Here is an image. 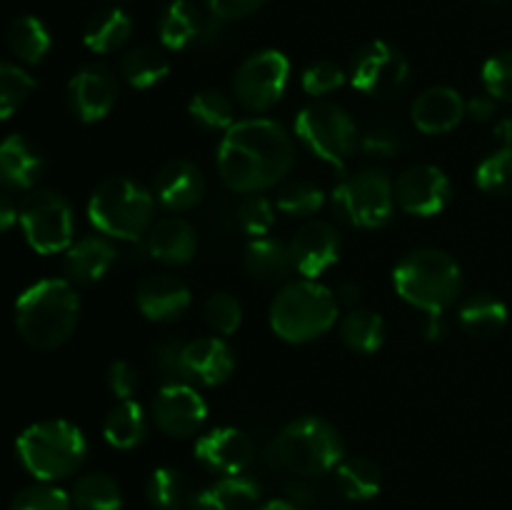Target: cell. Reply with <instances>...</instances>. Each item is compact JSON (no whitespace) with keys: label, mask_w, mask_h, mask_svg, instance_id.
<instances>
[{"label":"cell","mask_w":512,"mask_h":510,"mask_svg":"<svg viewBox=\"0 0 512 510\" xmlns=\"http://www.w3.org/2000/svg\"><path fill=\"white\" fill-rule=\"evenodd\" d=\"M8 48L23 63H40L50 50V33L43 20H38L35 15H23V18L13 20L8 30Z\"/></svg>","instance_id":"cell-35"},{"label":"cell","mask_w":512,"mask_h":510,"mask_svg":"<svg viewBox=\"0 0 512 510\" xmlns=\"http://www.w3.org/2000/svg\"><path fill=\"white\" fill-rule=\"evenodd\" d=\"M475 183L483 193L495 195V198L512 195V145H503L478 165Z\"/></svg>","instance_id":"cell-39"},{"label":"cell","mask_w":512,"mask_h":510,"mask_svg":"<svg viewBox=\"0 0 512 510\" xmlns=\"http://www.w3.org/2000/svg\"><path fill=\"white\" fill-rule=\"evenodd\" d=\"M20 225L35 253H60L73 245V208L55 190L30 193L20 205Z\"/></svg>","instance_id":"cell-10"},{"label":"cell","mask_w":512,"mask_h":510,"mask_svg":"<svg viewBox=\"0 0 512 510\" xmlns=\"http://www.w3.org/2000/svg\"><path fill=\"white\" fill-rule=\"evenodd\" d=\"M43 173V158L23 135H8L0 143V185L10 190L33 188Z\"/></svg>","instance_id":"cell-24"},{"label":"cell","mask_w":512,"mask_h":510,"mask_svg":"<svg viewBox=\"0 0 512 510\" xmlns=\"http://www.w3.org/2000/svg\"><path fill=\"white\" fill-rule=\"evenodd\" d=\"M343 83H345L343 68L335 63H330V60L313 63L303 73V90L308 95H313V98H323V95L338 90Z\"/></svg>","instance_id":"cell-46"},{"label":"cell","mask_w":512,"mask_h":510,"mask_svg":"<svg viewBox=\"0 0 512 510\" xmlns=\"http://www.w3.org/2000/svg\"><path fill=\"white\" fill-rule=\"evenodd\" d=\"M360 293H363V290H360L358 283H340L338 290H335V298H338L340 305H350V308H353L360 300Z\"/></svg>","instance_id":"cell-52"},{"label":"cell","mask_w":512,"mask_h":510,"mask_svg":"<svg viewBox=\"0 0 512 510\" xmlns=\"http://www.w3.org/2000/svg\"><path fill=\"white\" fill-rule=\"evenodd\" d=\"M103 435L113 448L130 450L143 443L145 438V410L135 400H120L110 413L105 415Z\"/></svg>","instance_id":"cell-33"},{"label":"cell","mask_w":512,"mask_h":510,"mask_svg":"<svg viewBox=\"0 0 512 510\" xmlns=\"http://www.w3.org/2000/svg\"><path fill=\"white\" fill-rule=\"evenodd\" d=\"M458 320L473 338H495L508 323V305L490 293H475L460 305Z\"/></svg>","instance_id":"cell-28"},{"label":"cell","mask_w":512,"mask_h":510,"mask_svg":"<svg viewBox=\"0 0 512 510\" xmlns=\"http://www.w3.org/2000/svg\"><path fill=\"white\" fill-rule=\"evenodd\" d=\"M255 445L248 433L238 428H213L195 443V458L218 475H240L253 463Z\"/></svg>","instance_id":"cell-17"},{"label":"cell","mask_w":512,"mask_h":510,"mask_svg":"<svg viewBox=\"0 0 512 510\" xmlns=\"http://www.w3.org/2000/svg\"><path fill=\"white\" fill-rule=\"evenodd\" d=\"M133 35V18L123 8H105L98 10L88 20L83 33V43L93 53H115L123 48Z\"/></svg>","instance_id":"cell-29"},{"label":"cell","mask_w":512,"mask_h":510,"mask_svg":"<svg viewBox=\"0 0 512 510\" xmlns=\"http://www.w3.org/2000/svg\"><path fill=\"white\" fill-rule=\"evenodd\" d=\"M243 265L248 270L250 278L260 280V283H283L293 270V255H290V245L275 238H253L245 248Z\"/></svg>","instance_id":"cell-26"},{"label":"cell","mask_w":512,"mask_h":510,"mask_svg":"<svg viewBox=\"0 0 512 510\" xmlns=\"http://www.w3.org/2000/svg\"><path fill=\"white\" fill-rule=\"evenodd\" d=\"M153 195L170 213H188L205 195L203 170L185 158L168 160L155 175Z\"/></svg>","instance_id":"cell-19"},{"label":"cell","mask_w":512,"mask_h":510,"mask_svg":"<svg viewBox=\"0 0 512 510\" xmlns=\"http://www.w3.org/2000/svg\"><path fill=\"white\" fill-rule=\"evenodd\" d=\"M293 268L303 278L315 280L340 258V235L328 220H305L290 240Z\"/></svg>","instance_id":"cell-16"},{"label":"cell","mask_w":512,"mask_h":510,"mask_svg":"<svg viewBox=\"0 0 512 510\" xmlns=\"http://www.w3.org/2000/svg\"><path fill=\"white\" fill-rule=\"evenodd\" d=\"M275 223V210L268 198L263 195H248L243 203L238 205V225L243 233L253 235V238H263Z\"/></svg>","instance_id":"cell-43"},{"label":"cell","mask_w":512,"mask_h":510,"mask_svg":"<svg viewBox=\"0 0 512 510\" xmlns=\"http://www.w3.org/2000/svg\"><path fill=\"white\" fill-rule=\"evenodd\" d=\"M215 163L220 180L230 190L255 195L288 178L295 163V143L275 120H238L225 130Z\"/></svg>","instance_id":"cell-1"},{"label":"cell","mask_w":512,"mask_h":510,"mask_svg":"<svg viewBox=\"0 0 512 510\" xmlns=\"http://www.w3.org/2000/svg\"><path fill=\"white\" fill-rule=\"evenodd\" d=\"M483 85L490 98L512 103V50L493 55L483 65Z\"/></svg>","instance_id":"cell-44"},{"label":"cell","mask_w":512,"mask_h":510,"mask_svg":"<svg viewBox=\"0 0 512 510\" xmlns=\"http://www.w3.org/2000/svg\"><path fill=\"white\" fill-rule=\"evenodd\" d=\"M335 483L345 498L370 500L380 493L383 473H380V465L375 460L355 455V458L340 460L338 468H335Z\"/></svg>","instance_id":"cell-34"},{"label":"cell","mask_w":512,"mask_h":510,"mask_svg":"<svg viewBox=\"0 0 512 510\" xmlns=\"http://www.w3.org/2000/svg\"><path fill=\"white\" fill-rule=\"evenodd\" d=\"M115 253L113 243L108 238H100V235H85L80 238L78 243L70 245L65 250V260H63V268L65 275H68L73 283H98L100 278L108 275V270L113 268Z\"/></svg>","instance_id":"cell-23"},{"label":"cell","mask_w":512,"mask_h":510,"mask_svg":"<svg viewBox=\"0 0 512 510\" xmlns=\"http://www.w3.org/2000/svg\"><path fill=\"white\" fill-rule=\"evenodd\" d=\"M190 288L180 278L168 273L148 275L138 283L135 305L153 323H175L190 308Z\"/></svg>","instance_id":"cell-18"},{"label":"cell","mask_w":512,"mask_h":510,"mask_svg":"<svg viewBox=\"0 0 512 510\" xmlns=\"http://www.w3.org/2000/svg\"><path fill=\"white\" fill-rule=\"evenodd\" d=\"M265 0H205L213 18L218 20H240L253 15L255 10L263 8Z\"/></svg>","instance_id":"cell-49"},{"label":"cell","mask_w":512,"mask_h":510,"mask_svg":"<svg viewBox=\"0 0 512 510\" xmlns=\"http://www.w3.org/2000/svg\"><path fill=\"white\" fill-rule=\"evenodd\" d=\"M208 405L203 395L185 380L165 383L153 400V423L168 438H190L203 428Z\"/></svg>","instance_id":"cell-14"},{"label":"cell","mask_w":512,"mask_h":510,"mask_svg":"<svg viewBox=\"0 0 512 510\" xmlns=\"http://www.w3.org/2000/svg\"><path fill=\"white\" fill-rule=\"evenodd\" d=\"M145 495L155 510H185L193 508L195 500V490L188 475L170 465L155 468L150 473L148 483H145Z\"/></svg>","instance_id":"cell-30"},{"label":"cell","mask_w":512,"mask_h":510,"mask_svg":"<svg viewBox=\"0 0 512 510\" xmlns=\"http://www.w3.org/2000/svg\"><path fill=\"white\" fill-rule=\"evenodd\" d=\"M80 298L68 280H40L15 303V328L38 350L60 348L78 328Z\"/></svg>","instance_id":"cell-2"},{"label":"cell","mask_w":512,"mask_h":510,"mask_svg":"<svg viewBox=\"0 0 512 510\" xmlns=\"http://www.w3.org/2000/svg\"><path fill=\"white\" fill-rule=\"evenodd\" d=\"M338 298L315 280H295L270 303V328L285 343H310L338 323Z\"/></svg>","instance_id":"cell-4"},{"label":"cell","mask_w":512,"mask_h":510,"mask_svg":"<svg viewBox=\"0 0 512 510\" xmlns=\"http://www.w3.org/2000/svg\"><path fill=\"white\" fill-rule=\"evenodd\" d=\"M360 145L373 158H393L403 148V133L393 123H373L360 138Z\"/></svg>","instance_id":"cell-45"},{"label":"cell","mask_w":512,"mask_h":510,"mask_svg":"<svg viewBox=\"0 0 512 510\" xmlns=\"http://www.w3.org/2000/svg\"><path fill=\"white\" fill-rule=\"evenodd\" d=\"M170 73V60L163 50L153 48V45H138V48L128 50L120 60V75L130 88H153L165 75Z\"/></svg>","instance_id":"cell-31"},{"label":"cell","mask_w":512,"mask_h":510,"mask_svg":"<svg viewBox=\"0 0 512 510\" xmlns=\"http://www.w3.org/2000/svg\"><path fill=\"white\" fill-rule=\"evenodd\" d=\"M295 135L300 143L333 168H343L358 148V128L345 108L335 103L308 105L295 118Z\"/></svg>","instance_id":"cell-8"},{"label":"cell","mask_w":512,"mask_h":510,"mask_svg":"<svg viewBox=\"0 0 512 510\" xmlns=\"http://www.w3.org/2000/svg\"><path fill=\"white\" fill-rule=\"evenodd\" d=\"M88 443L78 425L68 420H43L25 428L18 438V458L33 478L43 483L63 480L83 465Z\"/></svg>","instance_id":"cell-6"},{"label":"cell","mask_w":512,"mask_h":510,"mask_svg":"<svg viewBox=\"0 0 512 510\" xmlns=\"http://www.w3.org/2000/svg\"><path fill=\"white\" fill-rule=\"evenodd\" d=\"M400 298L428 315H443L458 300L463 270L458 260L438 248L410 250L393 270Z\"/></svg>","instance_id":"cell-3"},{"label":"cell","mask_w":512,"mask_h":510,"mask_svg":"<svg viewBox=\"0 0 512 510\" xmlns=\"http://www.w3.org/2000/svg\"><path fill=\"white\" fill-rule=\"evenodd\" d=\"M340 338H343L345 348L353 350V353H375L385 340L383 315L368 308H353L340 323Z\"/></svg>","instance_id":"cell-32"},{"label":"cell","mask_w":512,"mask_h":510,"mask_svg":"<svg viewBox=\"0 0 512 510\" xmlns=\"http://www.w3.org/2000/svg\"><path fill=\"white\" fill-rule=\"evenodd\" d=\"M203 30V15H200L198 5L193 0H173L163 10V18H160L158 25L160 43L168 50L190 48V45L203 38Z\"/></svg>","instance_id":"cell-27"},{"label":"cell","mask_w":512,"mask_h":510,"mask_svg":"<svg viewBox=\"0 0 512 510\" xmlns=\"http://www.w3.org/2000/svg\"><path fill=\"white\" fill-rule=\"evenodd\" d=\"M205 323L220 335H230L240 328V320H243V308H240L238 298L225 290L213 293L203 305Z\"/></svg>","instance_id":"cell-41"},{"label":"cell","mask_w":512,"mask_h":510,"mask_svg":"<svg viewBox=\"0 0 512 510\" xmlns=\"http://www.w3.org/2000/svg\"><path fill=\"white\" fill-rule=\"evenodd\" d=\"M410 78V65L398 48L385 40L363 45L350 60V83L370 98H398Z\"/></svg>","instance_id":"cell-12"},{"label":"cell","mask_w":512,"mask_h":510,"mask_svg":"<svg viewBox=\"0 0 512 510\" xmlns=\"http://www.w3.org/2000/svg\"><path fill=\"white\" fill-rule=\"evenodd\" d=\"M78 510H120L123 508V493L120 485L105 473H88L73 485L70 495Z\"/></svg>","instance_id":"cell-37"},{"label":"cell","mask_w":512,"mask_h":510,"mask_svg":"<svg viewBox=\"0 0 512 510\" xmlns=\"http://www.w3.org/2000/svg\"><path fill=\"white\" fill-rule=\"evenodd\" d=\"M70 110L83 123H98L118 103V80L105 65H85L68 83Z\"/></svg>","instance_id":"cell-15"},{"label":"cell","mask_w":512,"mask_h":510,"mask_svg":"<svg viewBox=\"0 0 512 510\" xmlns=\"http://www.w3.org/2000/svg\"><path fill=\"white\" fill-rule=\"evenodd\" d=\"M105 378H108L110 393L120 400H128L130 395L138 390V383H140L138 370H135L128 360H115V363H110L108 375H105Z\"/></svg>","instance_id":"cell-48"},{"label":"cell","mask_w":512,"mask_h":510,"mask_svg":"<svg viewBox=\"0 0 512 510\" xmlns=\"http://www.w3.org/2000/svg\"><path fill=\"white\" fill-rule=\"evenodd\" d=\"M425 335L428 340H440L445 335L443 315H428V325H425Z\"/></svg>","instance_id":"cell-53"},{"label":"cell","mask_w":512,"mask_h":510,"mask_svg":"<svg viewBox=\"0 0 512 510\" xmlns=\"http://www.w3.org/2000/svg\"><path fill=\"white\" fill-rule=\"evenodd\" d=\"M155 195L128 175H110L88 200V218L103 235L115 240H143L155 223Z\"/></svg>","instance_id":"cell-5"},{"label":"cell","mask_w":512,"mask_h":510,"mask_svg":"<svg viewBox=\"0 0 512 510\" xmlns=\"http://www.w3.org/2000/svg\"><path fill=\"white\" fill-rule=\"evenodd\" d=\"M235 355L225 340L208 335L185 343L183 348V375L190 383L223 385L233 375Z\"/></svg>","instance_id":"cell-21"},{"label":"cell","mask_w":512,"mask_h":510,"mask_svg":"<svg viewBox=\"0 0 512 510\" xmlns=\"http://www.w3.org/2000/svg\"><path fill=\"white\" fill-rule=\"evenodd\" d=\"M188 115L203 130H230L235 125L233 100L215 88L198 90L190 98Z\"/></svg>","instance_id":"cell-36"},{"label":"cell","mask_w":512,"mask_h":510,"mask_svg":"<svg viewBox=\"0 0 512 510\" xmlns=\"http://www.w3.org/2000/svg\"><path fill=\"white\" fill-rule=\"evenodd\" d=\"M273 458L280 468L303 478H315L338 468L343 460V438L318 415L295 418L275 435Z\"/></svg>","instance_id":"cell-7"},{"label":"cell","mask_w":512,"mask_h":510,"mask_svg":"<svg viewBox=\"0 0 512 510\" xmlns=\"http://www.w3.org/2000/svg\"><path fill=\"white\" fill-rule=\"evenodd\" d=\"M260 485L253 478L240 475H223L208 485L205 490L195 493V510H258Z\"/></svg>","instance_id":"cell-25"},{"label":"cell","mask_w":512,"mask_h":510,"mask_svg":"<svg viewBox=\"0 0 512 510\" xmlns=\"http://www.w3.org/2000/svg\"><path fill=\"white\" fill-rule=\"evenodd\" d=\"M495 103L498 100L490 98V95H475V98H470L465 103V115L470 120H475V123H485V120H490L495 115Z\"/></svg>","instance_id":"cell-50"},{"label":"cell","mask_w":512,"mask_h":510,"mask_svg":"<svg viewBox=\"0 0 512 510\" xmlns=\"http://www.w3.org/2000/svg\"><path fill=\"white\" fill-rule=\"evenodd\" d=\"M35 90V80L23 68L13 63H0V120L10 118L30 93Z\"/></svg>","instance_id":"cell-40"},{"label":"cell","mask_w":512,"mask_h":510,"mask_svg":"<svg viewBox=\"0 0 512 510\" xmlns=\"http://www.w3.org/2000/svg\"><path fill=\"white\" fill-rule=\"evenodd\" d=\"M73 500L63 488L40 483L23 488L10 503V510H70Z\"/></svg>","instance_id":"cell-42"},{"label":"cell","mask_w":512,"mask_h":510,"mask_svg":"<svg viewBox=\"0 0 512 510\" xmlns=\"http://www.w3.org/2000/svg\"><path fill=\"white\" fill-rule=\"evenodd\" d=\"M145 253L165 265H185L198 253V235L188 220L168 215L150 225L143 238Z\"/></svg>","instance_id":"cell-22"},{"label":"cell","mask_w":512,"mask_h":510,"mask_svg":"<svg viewBox=\"0 0 512 510\" xmlns=\"http://www.w3.org/2000/svg\"><path fill=\"white\" fill-rule=\"evenodd\" d=\"M258 510H303L298 503H293V500H270V503L260 505Z\"/></svg>","instance_id":"cell-54"},{"label":"cell","mask_w":512,"mask_h":510,"mask_svg":"<svg viewBox=\"0 0 512 510\" xmlns=\"http://www.w3.org/2000/svg\"><path fill=\"white\" fill-rule=\"evenodd\" d=\"M465 118L463 95L448 85L423 90L410 105V120L425 135H443L458 128Z\"/></svg>","instance_id":"cell-20"},{"label":"cell","mask_w":512,"mask_h":510,"mask_svg":"<svg viewBox=\"0 0 512 510\" xmlns=\"http://www.w3.org/2000/svg\"><path fill=\"white\" fill-rule=\"evenodd\" d=\"M330 200L345 223L355 228H383L393 215L395 190L383 170L365 168L348 175L333 190Z\"/></svg>","instance_id":"cell-9"},{"label":"cell","mask_w":512,"mask_h":510,"mask_svg":"<svg viewBox=\"0 0 512 510\" xmlns=\"http://www.w3.org/2000/svg\"><path fill=\"white\" fill-rule=\"evenodd\" d=\"M20 220V208L8 198V195L0 193V233L8 228H13Z\"/></svg>","instance_id":"cell-51"},{"label":"cell","mask_w":512,"mask_h":510,"mask_svg":"<svg viewBox=\"0 0 512 510\" xmlns=\"http://www.w3.org/2000/svg\"><path fill=\"white\" fill-rule=\"evenodd\" d=\"M325 203V193L320 185L310 183V180H288V183L280 185L278 198H275V205H278L280 213L290 215V218L310 220Z\"/></svg>","instance_id":"cell-38"},{"label":"cell","mask_w":512,"mask_h":510,"mask_svg":"<svg viewBox=\"0 0 512 510\" xmlns=\"http://www.w3.org/2000/svg\"><path fill=\"white\" fill-rule=\"evenodd\" d=\"M290 78V60L280 50H258L235 70L233 98L248 113H265L283 98Z\"/></svg>","instance_id":"cell-11"},{"label":"cell","mask_w":512,"mask_h":510,"mask_svg":"<svg viewBox=\"0 0 512 510\" xmlns=\"http://www.w3.org/2000/svg\"><path fill=\"white\" fill-rule=\"evenodd\" d=\"M393 190L398 208L408 215H418V218L443 213L453 195V185H450L445 170L428 163L403 170L393 183Z\"/></svg>","instance_id":"cell-13"},{"label":"cell","mask_w":512,"mask_h":510,"mask_svg":"<svg viewBox=\"0 0 512 510\" xmlns=\"http://www.w3.org/2000/svg\"><path fill=\"white\" fill-rule=\"evenodd\" d=\"M183 348L185 343L178 340H163L153 348V363L160 373L168 378V383H178L185 380L183 375Z\"/></svg>","instance_id":"cell-47"}]
</instances>
